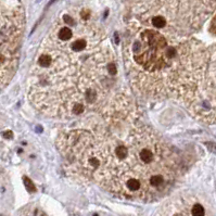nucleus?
<instances>
[{"mask_svg": "<svg viewBox=\"0 0 216 216\" xmlns=\"http://www.w3.org/2000/svg\"><path fill=\"white\" fill-rule=\"evenodd\" d=\"M23 180H24V185H25L26 189H27L30 192H35L36 191V187H35V185L33 184V182L28 177H26V176H24L23 177Z\"/></svg>", "mask_w": 216, "mask_h": 216, "instance_id": "39448f33", "label": "nucleus"}, {"mask_svg": "<svg viewBox=\"0 0 216 216\" xmlns=\"http://www.w3.org/2000/svg\"><path fill=\"white\" fill-rule=\"evenodd\" d=\"M28 98L44 115L117 125L135 121L134 99L120 62L91 11L62 14L37 49L28 76Z\"/></svg>", "mask_w": 216, "mask_h": 216, "instance_id": "f257e3e1", "label": "nucleus"}, {"mask_svg": "<svg viewBox=\"0 0 216 216\" xmlns=\"http://www.w3.org/2000/svg\"><path fill=\"white\" fill-rule=\"evenodd\" d=\"M211 30H213V35H215V18H213V20H212V27Z\"/></svg>", "mask_w": 216, "mask_h": 216, "instance_id": "423d86ee", "label": "nucleus"}, {"mask_svg": "<svg viewBox=\"0 0 216 216\" xmlns=\"http://www.w3.org/2000/svg\"><path fill=\"white\" fill-rule=\"evenodd\" d=\"M24 26L20 10L0 12V90L7 87L18 69Z\"/></svg>", "mask_w": 216, "mask_h": 216, "instance_id": "20e7f679", "label": "nucleus"}, {"mask_svg": "<svg viewBox=\"0 0 216 216\" xmlns=\"http://www.w3.org/2000/svg\"><path fill=\"white\" fill-rule=\"evenodd\" d=\"M83 123L61 130L57 138L74 179L94 182L116 198L153 202L170 192L184 173L179 152L152 127L134 121Z\"/></svg>", "mask_w": 216, "mask_h": 216, "instance_id": "f03ea898", "label": "nucleus"}, {"mask_svg": "<svg viewBox=\"0 0 216 216\" xmlns=\"http://www.w3.org/2000/svg\"><path fill=\"white\" fill-rule=\"evenodd\" d=\"M128 26L124 65L137 91L154 99H175L197 118L215 122V51L190 35Z\"/></svg>", "mask_w": 216, "mask_h": 216, "instance_id": "7ed1b4c3", "label": "nucleus"}]
</instances>
